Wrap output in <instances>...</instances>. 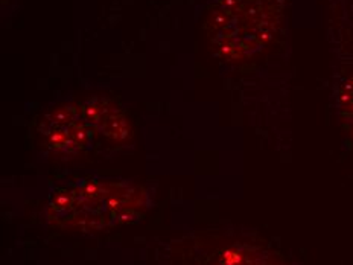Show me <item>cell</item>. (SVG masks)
<instances>
[{
	"mask_svg": "<svg viewBox=\"0 0 353 265\" xmlns=\"http://www.w3.org/2000/svg\"><path fill=\"white\" fill-rule=\"evenodd\" d=\"M39 135L49 151L61 157H75L92 145L94 132L88 125L83 104H60L41 117Z\"/></svg>",
	"mask_w": 353,
	"mask_h": 265,
	"instance_id": "7a4b0ae2",
	"label": "cell"
},
{
	"mask_svg": "<svg viewBox=\"0 0 353 265\" xmlns=\"http://www.w3.org/2000/svg\"><path fill=\"white\" fill-rule=\"evenodd\" d=\"M148 204V193L136 183L85 179L57 188L50 194L46 217L60 229L94 232L139 219Z\"/></svg>",
	"mask_w": 353,
	"mask_h": 265,
	"instance_id": "6da1fadb",
	"label": "cell"
},
{
	"mask_svg": "<svg viewBox=\"0 0 353 265\" xmlns=\"http://www.w3.org/2000/svg\"><path fill=\"white\" fill-rule=\"evenodd\" d=\"M210 256L208 265H286L276 253L250 242H227Z\"/></svg>",
	"mask_w": 353,
	"mask_h": 265,
	"instance_id": "277c9868",
	"label": "cell"
},
{
	"mask_svg": "<svg viewBox=\"0 0 353 265\" xmlns=\"http://www.w3.org/2000/svg\"><path fill=\"white\" fill-rule=\"evenodd\" d=\"M83 110L94 136H102L119 145H125L132 139L128 116L116 102L99 97L90 98L83 104Z\"/></svg>",
	"mask_w": 353,
	"mask_h": 265,
	"instance_id": "3957f363",
	"label": "cell"
}]
</instances>
